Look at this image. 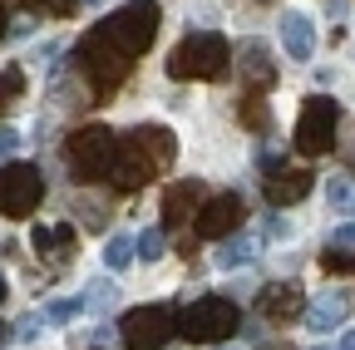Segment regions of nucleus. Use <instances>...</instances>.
<instances>
[{"label": "nucleus", "instance_id": "1", "mask_svg": "<svg viewBox=\"0 0 355 350\" xmlns=\"http://www.w3.org/2000/svg\"><path fill=\"white\" fill-rule=\"evenodd\" d=\"M74 64H79V74H84V84H89V94H94V99H114L128 84V74H133V55L119 50L99 25L74 45Z\"/></svg>", "mask_w": 355, "mask_h": 350}, {"label": "nucleus", "instance_id": "2", "mask_svg": "<svg viewBox=\"0 0 355 350\" xmlns=\"http://www.w3.org/2000/svg\"><path fill=\"white\" fill-rule=\"evenodd\" d=\"M232 64L237 60H232L227 40H222L217 30H198L168 55V79H207V84H217V79L232 74Z\"/></svg>", "mask_w": 355, "mask_h": 350}, {"label": "nucleus", "instance_id": "3", "mask_svg": "<svg viewBox=\"0 0 355 350\" xmlns=\"http://www.w3.org/2000/svg\"><path fill=\"white\" fill-rule=\"evenodd\" d=\"M64 158H69V168H74L79 183L109 178V168L119 158V134L104 128V123H84V128H74V134L64 139Z\"/></svg>", "mask_w": 355, "mask_h": 350}, {"label": "nucleus", "instance_id": "4", "mask_svg": "<svg viewBox=\"0 0 355 350\" xmlns=\"http://www.w3.org/2000/svg\"><path fill=\"white\" fill-rule=\"evenodd\" d=\"M178 331H183V340H193V345H222L227 335L242 331V316H237V306L227 296H202V301H193L183 311Z\"/></svg>", "mask_w": 355, "mask_h": 350}, {"label": "nucleus", "instance_id": "5", "mask_svg": "<svg viewBox=\"0 0 355 350\" xmlns=\"http://www.w3.org/2000/svg\"><path fill=\"white\" fill-rule=\"evenodd\" d=\"M99 30L114 40L119 50L144 55L158 40V6H153V0H128V6H119L109 20H99Z\"/></svg>", "mask_w": 355, "mask_h": 350}, {"label": "nucleus", "instance_id": "6", "mask_svg": "<svg viewBox=\"0 0 355 350\" xmlns=\"http://www.w3.org/2000/svg\"><path fill=\"white\" fill-rule=\"evenodd\" d=\"M183 311H173L168 301H153V306H133V311L119 321V340L128 350H163V340L178 331Z\"/></svg>", "mask_w": 355, "mask_h": 350}, {"label": "nucleus", "instance_id": "7", "mask_svg": "<svg viewBox=\"0 0 355 350\" xmlns=\"http://www.w3.org/2000/svg\"><path fill=\"white\" fill-rule=\"evenodd\" d=\"M336 119H340L336 99L311 94L306 109H301V119H296V139H291L296 153H301V158H321V153H331V143H336Z\"/></svg>", "mask_w": 355, "mask_h": 350}, {"label": "nucleus", "instance_id": "8", "mask_svg": "<svg viewBox=\"0 0 355 350\" xmlns=\"http://www.w3.org/2000/svg\"><path fill=\"white\" fill-rule=\"evenodd\" d=\"M40 202H44V173L35 163L0 168V217H30Z\"/></svg>", "mask_w": 355, "mask_h": 350}, {"label": "nucleus", "instance_id": "9", "mask_svg": "<svg viewBox=\"0 0 355 350\" xmlns=\"http://www.w3.org/2000/svg\"><path fill=\"white\" fill-rule=\"evenodd\" d=\"M242 217H247V202H242L237 193H217V198H207V202L198 207L193 232H198L202 242H222V237H232V232L242 227Z\"/></svg>", "mask_w": 355, "mask_h": 350}, {"label": "nucleus", "instance_id": "10", "mask_svg": "<svg viewBox=\"0 0 355 350\" xmlns=\"http://www.w3.org/2000/svg\"><path fill=\"white\" fill-rule=\"evenodd\" d=\"M207 202V183L202 178H178L163 198V227L178 232L183 222H198V207Z\"/></svg>", "mask_w": 355, "mask_h": 350}, {"label": "nucleus", "instance_id": "11", "mask_svg": "<svg viewBox=\"0 0 355 350\" xmlns=\"http://www.w3.org/2000/svg\"><path fill=\"white\" fill-rule=\"evenodd\" d=\"M311 183H316V173L311 168H266V178H261V198L272 202V207H291L311 193Z\"/></svg>", "mask_w": 355, "mask_h": 350}, {"label": "nucleus", "instance_id": "12", "mask_svg": "<svg viewBox=\"0 0 355 350\" xmlns=\"http://www.w3.org/2000/svg\"><path fill=\"white\" fill-rule=\"evenodd\" d=\"M123 143H128L133 153H139L153 173H168V168H173V158H178V143H173V134H168L163 123H139Z\"/></svg>", "mask_w": 355, "mask_h": 350}, {"label": "nucleus", "instance_id": "13", "mask_svg": "<svg viewBox=\"0 0 355 350\" xmlns=\"http://www.w3.org/2000/svg\"><path fill=\"white\" fill-rule=\"evenodd\" d=\"M257 311L277 326H291L296 316H306V291L296 281H266L261 296H257Z\"/></svg>", "mask_w": 355, "mask_h": 350}, {"label": "nucleus", "instance_id": "14", "mask_svg": "<svg viewBox=\"0 0 355 350\" xmlns=\"http://www.w3.org/2000/svg\"><path fill=\"white\" fill-rule=\"evenodd\" d=\"M237 64H242V74H247V89H272L277 84V64H272V50L261 45V40H247V45L237 50Z\"/></svg>", "mask_w": 355, "mask_h": 350}, {"label": "nucleus", "instance_id": "15", "mask_svg": "<svg viewBox=\"0 0 355 350\" xmlns=\"http://www.w3.org/2000/svg\"><path fill=\"white\" fill-rule=\"evenodd\" d=\"M148 178H158V173L133 153L128 143H119V158H114V168H109V183H114V193H139Z\"/></svg>", "mask_w": 355, "mask_h": 350}, {"label": "nucleus", "instance_id": "16", "mask_svg": "<svg viewBox=\"0 0 355 350\" xmlns=\"http://www.w3.org/2000/svg\"><path fill=\"white\" fill-rule=\"evenodd\" d=\"M345 316H350V296H345V291H326V296H316V301L306 306V326L316 331V335L336 331Z\"/></svg>", "mask_w": 355, "mask_h": 350}, {"label": "nucleus", "instance_id": "17", "mask_svg": "<svg viewBox=\"0 0 355 350\" xmlns=\"http://www.w3.org/2000/svg\"><path fill=\"white\" fill-rule=\"evenodd\" d=\"M321 267L336 277H355V222H340L321 252Z\"/></svg>", "mask_w": 355, "mask_h": 350}, {"label": "nucleus", "instance_id": "18", "mask_svg": "<svg viewBox=\"0 0 355 350\" xmlns=\"http://www.w3.org/2000/svg\"><path fill=\"white\" fill-rule=\"evenodd\" d=\"M282 45H286L291 60H311V55H316V30H311V20L301 10L282 15Z\"/></svg>", "mask_w": 355, "mask_h": 350}, {"label": "nucleus", "instance_id": "19", "mask_svg": "<svg viewBox=\"0 0 355 350\" xmlns=\"http://www.w3.org/2000/svg\"><path fill=\"white\" fill-rule=\"evenodd\" d=\"M252 256H257V242H252V237H242V232L222 237V242H217V252H212V261H217L222 272H232V267H247Z\"/></svg>", "mask_w": 355, "mask_h": 350}, {"label": "nucleus", "instance_id": "20", "mask_svg": "<svg viewBox=\"0 0 355 350\" xmlns=\"http://www.w3.org/2000/svg\"><path fill=\"white\" fill-rule=\"evenodd\" d=\"M30 247L44 252V256L60 252V261H69V252H74V232H69V227H35V232H30Z\"/></svg>", "mask_w": 355, "mask_h": 350}, {"label": "nucleus", "instance_id": "21", "mask_svg": "<svg viewBox=\"0 0 355 350\" xmlns=\"http://www.w3.org/2000/svg\"><path fill=\"white\" fill-rule=\"evenodd\" d=\"M237 119H242L247 128H257V134H272V109H266V104L257 99V89H247V99H242Z\"/></svg>", "mask_w": 355, "mask_h": 350}, {"label": "nucleus", "instance_id": "22", "mask_svg": "<svg viewBox=\"0 0 355 350\" xmlns=\"http://www.w3.org/2000/svg\"><path fill=\"white\" fill-rule=\"evenodd\" d=\"M20 94H25V69H20V64L0 69V119L15 109V99H20Z\"/></svg>", "mask_w": 355, "mask_h": 350}, {"label": "nucleus", "instance_id": "23", "mask_svg": "<svg viewBox=\"0 0 355 350\" xmlns=\"http://www.w3.org/2000/svg\"><path fill=\"white\" fill-rule=\"evenodd\" d=\"M326 198L340 217H355V178H331L326 183Z\"/></svg>", "mask_w": 355, "mask_h": 350}, {"label": "nucleus", "instance_id": "24", "mask_svg": "<svg viewBox=\"0 0 355 350\" xmlns=\"http://www.w3.org/2000/svg\"><path fill=\"white\" fill-rule=\"evenodd\" d=\"M133 252H139V237H114V242L104 247V267H109V272H123L128 261H133Z\"/></svg>", "mask_w": 355, "mask_h": 350}, {"label": "nucleus", "instance_id": "25", "mask_svg": "<svg viewBox=\"0 0 355 350\" xmlns=\"http://www.w3.org/2000/svg\"><path fill=\"white\" fill-rule=\"evenodd\" d=\"M114 301H119V286H114V281H94V286L84 291V306H89V311H109Z\"/></svg>", "mask_w": 355, "mask_h": 350}, {"label": "nucleus", "instance_id": "26", "mask_svg": "<svg viewBox=\"0 0 355 350\" xmlns=\"http://www.w3.org/2000/svg\"><path fill=\"white\" fill-rule=\"evenodd\" d=\"M163 252H168V242H163V232H158V227L139 232V261H158Z\"/></svg>", "mask_w": 355, "mask_h": 350}, {"label": "nucleus", "instance_id": "27", "mask_svg": "<svg viewBox=\"0 0 355 350\" xmlns=\"http://www.w3.org/2000/svg\"><path fill=\"white\" fill-rule=\"evenodd\" d=\"M79 311H84V301H74V296L69 301H50L44 306V321H74Z\"/></svg>", "mask_w": 355, "mask_h": 350}, {"label": "nucleus", "instance_id": "28", "mask_svg": "<svg viewBox=\"0 0 355 350\" xmlns=\"http://www.w3.org/2000/svg\"><path fill=\"white\" fill-rule=\"evenodd\" d=\"M79 217H84L89 232H104V227H109V212H104L99 202H79Z\"/></svg>", "mask_w": 355, "mask_h": 350}, {"label": "nucleus", "instance_id": "29", "mask_svg": "<svg viewBox=\"0 0 355 350\" xmlns=\"http://www.w3.org/2000/svg\"><path fill=\"white\" fill-rule=\"evenodd\" d=\"M30 10H44V15H69L74 10V0H25Z\"/></svg>", "mask_w": 355, "mask_h": 350}, {"label": "nucleus", "instance_id": "30", "mask_svg": "<svg viewBox=\"0 0 355 350\" xmlns=\"http://www.w3.org/2000/svg\"><path fill=\"white\" fill-rule=\"evenodd\" d=\"M15 148H20V134H15V128H0V163H10Z\"/></svg>", "mask_w": 355, "mask_h": 350}, {"label": "nucleus", "instance_id": "31", "mask_svg": "<svg viewBox=\"0 0 355 350\" xmlns=\"http://www.w3.org/2000/svg\"><path fill=\"white\" fill-rule=\"evenodd\" d=\"M266 237H272V242H286V237H291V222H286V217H266Z\"/></svg>", "mask_w": 355, "mask_h": 350}, {"label": "nucleus", "instance_id": "32", "mask_svg": "<svg viewBox=\"0 0 355 350\" xmlns=\"http://www.w3.org/2000/svg\"><path fill=\"white\" fill-rule=\"evenodd\" d=\"M35 326H40V321H35V316H25V321H15V331H10V335H15V340H30V335H35Z\"/></svg>", "mask_w": 355, "mask_h": 350}, {"label": "nucleus", "instance_id": "33", "mask_svg": "<svg viewBox=\"0 0 355 350\" xmlns=\"http://www.w3.org/2000/svg\"><path fill=\"white\" fill-rule=\"evenodd\" d=\"M340 350H355V331H345V340H340Z\"/></svg>", "mask_w": 355, "mask_h": 350}, {"label": "nucleus", "instance_id": "34", "mask_svg": "<svg viewBox=\"0 0 355 350\" xmlns=\"http://www.w3.org/2000/svg\"><path fill=\"white\" fill-rule=\"evenodd\" d=\"M10 301V286H6V277H0V306H6Z\"/></svg>", "mask_w": 355, "mask_h": 350}, {"label": "nucleus", "instance_id": "35", "mask_svg": "<svg viewBox=\"0 0 355 350\" xmlns=\"http://www.w3.org/2000/svg\"><path fill=\"white\" fill-rule=\"evenodd\" d=\"M261 350H291V345L286 340H272V345H261Z\"/></svg>", "mask_w": 355, "mask_h": 350}, {"label": "nucleus", "instance_id": "36", "mask_svg": "<svg viewBox=\"0 0 355 350\" xmlns=\"http://www.w3.org/2000/svg\"><path fill=\"white\" fill-rule=\"evenodd\" d=\"M345 163H350V173H355V148H345Z\"/></svg>", "mask_w": 355, "mask_h": 350}, {"label": "nucleus", "instance_id": "37", "mask_svg": "<svg viewBox=\"0 0 355 350\" xmlns=\"http://www.w3.org/2000/svg\"><path fill=\"white\" fill-rule=\"evenodd\" d=\"M0 35H6V6H0Z\"/></svg>", "mask_w": 355, "mask_h": 350}, {"label": "nucleus", "instance_id": "38", "mask_svg": "<svg viewBox=\"0 0 355 350\" xmlns=\"http://www.w3.org/2000/svg\"><path fill=\"white\" fill-rule=\"evenodd\" d=\"M0 335H10V331H6V326H0Z\"/></svg>", "mask_w": 355, "mask_h": 350}, {"label": "nucleus", "instance_id": "39", "mask_svg": "<svg viewBox=\"0 0 355 350\" xmlns=\"http://www.w3.org/2000/svg\"><path fill=\"white\" fill-rule=\"evenodd\" d=\"M217 350H227V345H217Z\"/></svg>", "mask_w": 355, "mask_h": 350}]
</instances>
